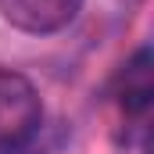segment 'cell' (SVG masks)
I'll return each mask as SVG.
<instances>
[{"mask_svg":"<svg viewBox=\"0 0 154 154\" xmlns=\"http://www.w3.org/2000/svg\"><path fill=\"white\" fill-rule=\"evenodd\" d=\"M43 125L36 86L22 72L0 68V154H18L32 143Z\"/></svg>","mask_w":154,"mask_h":154,"instance_id":"obj_1","label":"cell"},{"mask_svg":"<svg viewBox=\"0 0 154 154\" xmlns=\"http://www.w3.org/2000/svg\"><path fill=\"white\" fill-rule=\"evenodd\" d=\"M151 50L140 47L133 54V61L122 65L118 72V108L122 115L129 118H140L147 108H151Z\"/></svg>","mask_w":154,"mask_h":154,"instance_id":"obj_3","label":"cell"},{"mask_svg":"<svg viewBox=\"0 0 154 154\" xmlns=\"http://www.w3.org/2000/svg\"><path fill=\"white\" fill-rule=\"evenodd\" d=\"M79 11L82 0H0V14L29 36H50L68 29Z\"/></svg>","mask_w":154,"mask_h":154,"instance_id":"obj_2","label":"cell"}]
</instances>
